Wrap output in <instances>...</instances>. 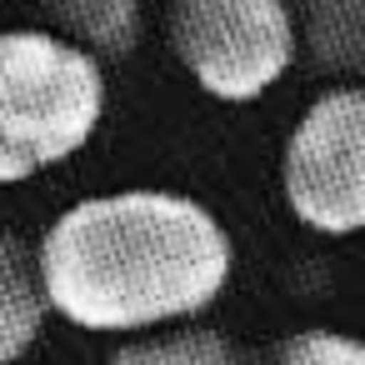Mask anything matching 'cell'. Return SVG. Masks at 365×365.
Segmentation results:
<instances>
[{
    "label": "cell",
    "instance_id": "cell-5",
    "mask_svg": "<svg viewBox=\"0 0 365 365\" xmlns=\"http://www.w3.org/2000/svg\"><path fill=\"white\" fill-rule=\"evenodd\" d=\"M295 51L330 81H365V0H285Z\"/></svg>",
    "mask_w": 365,
    "mask_h": 365
},
{
    "label": "cell",
    "instance_id": "cell-4",
    "mask_svg": "<svg viewBox=\"0 0 365 365\" xmlns=\"http://www.w3.org/2000/svg\"><path fill=\"white\" fill-rule=\"evenodd\" d=\"M280 190L320 235L365 230V86L325 91L280 150Z\"/></svg>",
    "mask_w": 365,
    "mask_h": 365
},
{
    "label": "cell",
    "instance_id": "cell-3",
    "mask_svg": "<svg viewBox=\"0 0 365 365\" xmlns=\"http://www.w3.org/2000/svg\"><path fill=\"white\" fill-rule=\"evenodd\" d=\"M165 36L185 76L225 106L260 101L295 61L285 0H170Z\"/></svg>",
    "mask_w": 365,
    "mask_h": 365
},
{
    "label": "cell",
    "instance_id": "cell-7",
    "mask_svg": "<svg viewBox=\"0 0 365 365\" xmlns=\"http://www.w3.org/2000/svg\"><path fill=\"white\" fill-rule=\"evenodd\" d=\"M51 31L81 46L86 56L125 61L145 36V0H46Z\"/></svg>",
    "mask_w": 365,
    "mask_h": 365
},
{
    "label": "cell",
    "instance_id": "cell-6",
    "mask_svg": "<svg viewBox=\"0 0 365 365\" xmlns=\"http://www.w3.org/2000/svg\"><path fill=\"white\" fill-rule=\"evenodd\" d=\"M51 305L41 285V260L26 235L0 225V365H16L46 330Z\"/></svg>",
    "mask_w": 365,
    "mask_h": 365
},
{
    "label": "cell",
    "instance_id": "cell-1",
    "mask_svg": "<svg viewBox=\"0 0 365 365\" xmlns=\"http://www.w3.org/2000/svg\"><path fill=\"white\" fill-rule=\"evenodd\" d=\"M36 260L51 315L91 335H150L225 295L235 245L195 195L110 190L56 215Z\"/></svg>",
    "mask_w": 365,
    "mask_h": 365
},
{
    "label": "cell",
    "instance_id": "cell-2",
    "mask_svg": "<svg viewBox=\"0 0 365 365\" xmlns=\"http://www.w3.org/2000/svg\"><path fill=\"white\" fill-rule=\"evenodd\" d=\"M106 120V66L56 31H0V185L81 155Z\"/></svg>",
    "mask_w": 365,
    "mask_h": 365
},
{
    "label": "cell",
    "instance_id": "cell-8",
    "mask_svg": "<svg viewBox=\"0 0 365 365\" xmlns=\"http://www.w3.org/2000/svg\"><path fill=\"white\" fill-rule=\"evenodd\" d=\"M106 365H240V350L220 330H150L130 335L120 350H110Z\"/></svg>",
    "mask_w": 365,
    "mask_h": 365
},
{
    "label": "cell",
    "instance_id": "cell-9",
    "mask_svg": "<svg viewBox=\"0 0 365 365\" xmlns=\"http://www.w3.org/2000/svg\"><path fill=\"white\" fill-rule=\"evenodd\" d=\"M260 365H365V340L340 330H295L275 340Z\"/></svg>",
    "mask_w": 365,
    "mask_h": 365
}]
</instances>
